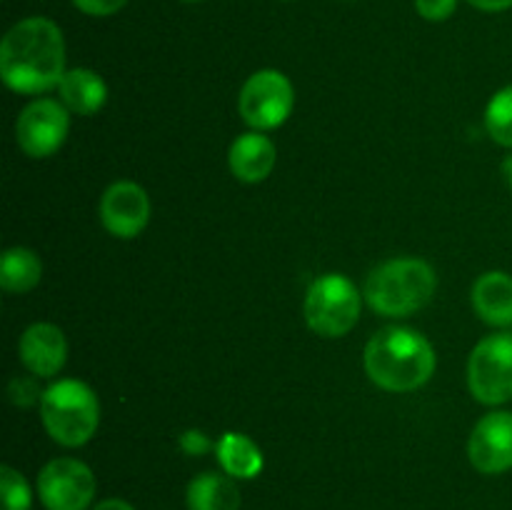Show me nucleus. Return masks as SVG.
Masks as SVG:
<instances>
[{
  "label": "nucleus",
  "mask_w": 512,
  "mask_h": 510,
  "mask_svg": "<svg viewBox=\"0 0 512 510\" xmlns=\"http://www.w3.org/2000/svg\"><path fill=\"white\" fill-rule=\"evenodd\" d=\"M0 75L15 93L38 95L65 75V40L48 18H25L0 43Z\"/></svg>",
  "instance_id": "obj_1"
},
{
  "label": "nucleus",
  "mask_w": 512,
  "mask_h": 510,
  "mask_svg": "<svg viewBox=\"0 0 512 510\" xmlns=\"http://www.w3.org/2000/svg\"><path fill=\"white\" fill-rule=\"evenodd\" d=\"M365 370L383 390L410 393L433 378L435 350L418 330L390 325L370 338L365 348Z\"/></svg>",
  "instance_id": "obj_2"
},
{
  "label": "nucleus",
  "mask_w": 512,
  "mask_h": 510,
  "mask_svg": "<svg viewBox=\"0 0 512 510\" xmlns=\"http://www.w3.org/2000/svg\"><path fill=\"white\" fill-rule=\"evenodd\" d=\"M435 270L420 258H395L378 265L365 280V300L388 318L418 313L435 295Z\"/></svg>",
  "instance_id": "obj_3"
},
{
  "label": "nucleus",
  "mask_w": 512,
  "mask_h": 510,
  "mask_svg": "<svg viewBox=\"0 0 512 510\" xmlns=\"http://www.w3.org/2000/svg\"><path fill=\"white\" fill-rule=\"evenodd\" d=\"M40 418L55 443L80 448L100 425L98 395L80 380H60L43 393Z\"/></svg>",
  "instance_id": "obj_4"
},
{
  "label": "nucleus",
  "mask_w": 512,
  "mask_h": 510,
  "mask_svg": "<svg viewBox=\"0 0 512 510\" xmlns=\"http://www.w3.org/2000/svg\"><path fill=\"white\" fill-rule=\"evenodd\" d=\"M305 323L323 338H340L355 328L360 318V293L350 278L340 273L320 275L305 295Z\"/></svg>",
  "instance_id": "obj_5"
},
{
  "label": "nucleus",
  "mask_w": 512,
  "mask_h": 510,
  "mask_svg": "<svg viewBox=\"0 0 512 510\" xmlns=\"http://www.w3.org/2000/svg\"><path fill=\"white\" fill-rule=\"evenodd\" d=\"M468 385L483 405L512 400V333H493L475 345L468 360Z\"/></svg>",
  "instance_id": "obj_6"
},
{
  "label": "nucleus",
  "mask_w": 512,
  "mask_h": 510,
  "mask_svg": "<svg viewBox=\"0 0 512 510\" xmlns=\"http://www.w3.org/2000/svg\"><path fill=\"white\" fill-rule=\"evenodd\" d=\"M240 115L255 130L280 128L295 108V90L288 75L280 70L265 68L245 80L238 98Z\"/></svg>",
  "instance_id": "obj_7"
},
{
  "label": "nucleus",
  "mask_w": 512,
  "mask_h": 510,
  "mask_svg": "<svg viewBox=\"0 0 512 510\" xmlns=\"http://www.w3.org/2000/svg\"><path fill=\"white\" fill-rule=\"evenodd\" d=\"M70 130V110L60 100L38 98L15 120V140L28 158H50L63 148Z\"/></svg>",
  "instance_id": "obj_8"
},
{
  "label": "nucleus",
  "mask_w": 512,
  "mask_h": 510,
  "mask_svg": "<svg viewBox=\"0 0 512 510\" xmlns=\"http://www.w3.org/2000/svg\"><path fill=\"white\" fill-rule=\"evenodd\" d=\"M38 495L45 510H88L95 498V475L83 460L55 458L40 470Z\"/></svg>",
  "instance_id": "obj_9"
},
{
  "label": "nucleus",
  "mask_w": 512,
  "mask_h": 510,
  "mask_svg": "<svg viewBox=\"0 0 512 510\" xmlns=\"http://www.w3.org/2000/svg\"><path fill=\"white\" fill-rule=\"evenodd\" d=\"M468 455L475 470L500 475L512 468V413L495 410L475 423L468 440Z\"/></svg>",
  "instance_id": "obj_10"
},
{
  "label": "nucleus",
  "mask_w": 512,
  "mask_h": 510,
  "mask_svg": "<svg viewBox=\"0 0 512 510\" xmlns=\"http://www.w3.org/2000/svg\"><path fill=\"white\" fill-rule=\"evenodd\" d=\"M100 220L113 238H135L150 220L148 193L133 180H118L100 198Z\"/></svg>",
  "instance_id": "obj_11"
},
{
  "label": "nucleus",
  "mask_w": 512,
  "mask_h": 510,
  "mask_svg": "<svg viewBox=\"0 0 512 510\" xmlns=\"http://www.w3.org/2000/svg\"><path fill=\"white\" fill-rule=\"evenodd\" d=\"M18 353L28 373L38 378H53L68 360V343L58 325L35 323L20 335Z\"/></svg>",
  "instance_id": "obj_12"
},
{
  "label": "nucleus",
  "mask_w": 512,
  "mask_h": 510,
  "mask_svg": "<svg viewBox=\"0 0 512 510\" xmlns=\"http://www.w3.org/2000/svg\"><path fill=\"white\" fill-rule=\"evenodd\" d=\"M275 160H278V150H275L273 140L260 130L235 138L228 153L230 170L243 183H260L268 178L275 168Z\"/></svg>",
  "instance_id": "obj_13"
},
{
  "label": "nucleus",
  "mask_w": 512,
  "mask_h": 510,
  "mask_svg": "<svg viewBox=\"0 0 512 510\" xmlns=\"http://www.w3.org/2000/svg\"><path fill=\"white\" fill-rule=\"evenodd\" d=\"M473 308L480 320L495 328L512 325V275L503 270L483 273L473 285Z\"/></svg>",
  "instance_id": "obj_14"
},
{
  "label": "nucleus",
  "mask_w": 512,
  "mask_h": 510,
  "mask_svg": "<svg viewBox=\"0 0 512 510\" xmlns=\"http://www.w3.org/2000/svg\"><path fill=\"white\" fill-rule=\"evenodd\" d=\"M60 103L75 115H95L108 100V85L95 70L75 68L58 83Z\"/></svg>",
  "instance_id": "obj_15"
},
{
  "label": "nucleus",
  "mask_w": 512,
  "mask_h": 510,
  "mask_svg": "<svg viewBox=\"0 0 512 510\" xmlns=\"http://www.w3.org/2000/svg\"><path fill=\"white\" fill-rule=\"evenodd\" d=\"M215 453H218L220 468L225 470V475L235 480H250L255 475H260L263 470L265 460H263V450L243 433H228L218 440L215 445Z\"/></svg>",
  "instance_id": "obj_16"
},
{
  "label": "nucleus",
  "mask_w": 512,
  "mask_h": 510,
  "mask_svg": "<svg viewBox=\"0 0 512 510\" xmlns=\"http://www.w3.org/2000/svg\"><path fill=\"white\" fill-rule=\"evenodd\" d=\"M190 510H240V488L235 478L220 473H203L190 480L188 485Z\"/></svg>",
  "instance_id": "obj_17"
},
{
  "label": "nucleus",
  "mask_w": 512,
  "mask_h": 510,
  "mask_svg": "<svg viewBox=\"0 0 512 510\" xmlns=\"http://www.w3.org/2000/svg\"><path fill=\"white\" fill-rule=\"evenodd\" d=\"M43 278V263L38 255L28 248L5 250L0 263V285L8 293H28Z\"/></svg>",
  "instance_id": "obj_18"
},
{
  "label": "nucleus",
  "mask_w": 512,
  "mask_h": 510,
  "mask_svg": "<svg viewBox=\"0 0 512 510\" xmlns=\"http://www.w3.org/2000/svg\"><path fill=\"white\" fill-rule=\"evenodd\" d=\"M485 128L495 143L512 148V85L493 95L485 108Z\"/></svg>",
  "instance_id": "obj_19"
},
{
  "label": "nucleus",
  "mask_w": 512,
  "mask_h": 510,
  "mask_svg": "<svg viewBox=\"0 0 512 510\" xmlns=\"http://www.w3.org/2000/svg\"><path fill=\"white\" fill-rule=\"evenodd\" d=\"M0 490H3V510H30L33 505L28 480L10 465L0 468Z\"/></svg>",
  "instance_id": "obj_20"
},
{
  "label": "nucleus",
  "mask_w": 512,
  "mask_h": 510,
  "mask_svg": "<svg viewBox=\"0 0 512 510\" xmlns=\"http://www.w3.org/2000/svg\"><path fill=\"white\" fill-rule=\"evenodd\" d=\"M45 393V390H43ZM43 393H40L38 375H18V378L10 380L8 385V398L13 405H20V408H30L38 400H43Z\"/></svg>",
  "instance_id": "obj_21"
},
{
  "label": "nucleus",
  "mask_w": 512,
  "mask_h": 510,
  "mask_svg": "<svg viewBox=\"0 0 512 510\" xmlns=\"http://www.w3.org/2000/svg\"><path fill=\"white\" fill-rule=\"evenodd\" d=\"M455 8H458V0H415V10L433 23L448 20L455 13Z\"/></svg>",
  "instance_id": "obj_22"
},
{
  "label": "nucleus",
  "mask_w": 512,
  "mask_h": 510,
  "mask_svg": "<svg viewBox=\"0 0 512 510\" xmlns=\"http://www.w3.org/2000/svg\"><path fill=\"white\" fill-rule=\"evenodd\" d=\"M128 0H73V5L78 10H83L85 15H95V18H105V15L118 13L120 8H125Z\"/></svg>",
  "instance_id": "obj_23"
},
{
  "label": "nucleus",
  "mask_w": 512,
  "mask_h": 510,
  "mask_svg": "<svg viewBox=\"0 0 512 510\" xmlns=\"http://www.w3.org/2000/svg\"><path fill=\"white\" fill-rule=\"evenodd\" d=\"M180 448L188 455H205L213 448V443H210V438L203 430H185V433L180 435Z\"/></svg>",
  "instance_id": "obj_24"
},
{
  "label": "nucleus",
  "mask_w": 512,
  "mask_h": 510,
  "mask_svg": "<svg viewBox=\"0 0 512 510\" xmlns=\"http://www.w3.org/2000/svg\"><path fill=\"white\" fill-rule=\"evenodd\" d=\"M473 8L485 10V13H503V10L512 8V0H468Z\"/></svg>",
  "instance_id": "obj_25"
},
{
  "label": "nucleus",
  "mask_w": 512,
  "mask_h": 510,
  "mask_svg": "<svg viewBox=\"0 0 512 510\" xmlns=\"http://www.w3.org/2000/svg\"><path fill=\"white\" fill-rule=\"evenodd\" d=\"M93 510H135L128 500H120V498H108V500H100Z\"/></svg>",
  "instance_id": "obj_26"
},
{
  "label": "nucleus",
  "mask_w": 512,
  "mask_h": 510,
  "mask_svg": "<svg viewBox=\"0 0 512 510\" xmlns=\"http://www.w3.org/2000/svg\"><path fill=\"white\" fill-rule=\"evenodd\" d=\"M500 170H503V178L508 180V185L512 188V153L505 155L503 165H500Z\"/></svg>",
  "instance_id": "obj_27"
},
{
  "label": "nucleus",
  "mask_w": 512,
  "mask_h": 510,
  "mask_svg": "<svg viewBox=\"0 0 512 510\" xmlns=\"http://www.w3.org/2000/svg\"><path fill=\"white\" fill-rule=\"evenodd\" d=\"M185 3H198V0H185Z\"/></svg>",
  "instance_id": "obj_28"
}]
</instances>
